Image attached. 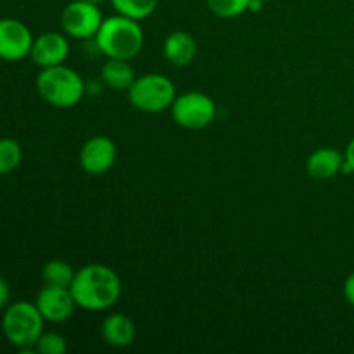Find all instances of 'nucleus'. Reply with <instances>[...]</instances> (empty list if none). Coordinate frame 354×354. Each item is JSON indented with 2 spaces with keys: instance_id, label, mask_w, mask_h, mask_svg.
I'll list each match as a JSON object with an SVG mask.
<instances>
[{
  "instance_id": "obj_14",
  "label": "nucleus",
  "mask_w": 354,
  "mask_h": 354,
  "mask_svg": "<svg viewBox=\"0 0 354 354\" xmlns=\"http://www.w3.org/2000/svg\"><path fill=\"white\" fill-rule=\"evenodd\" d=\"M102 339L113 348H128L135 342L137 328L135 324L123 313L107 315L102 322Z\"/></svg>"
},
{
  "instance_id": "obj_17",
  "label": "nucleus",
  "mask_w": 354,
  "mask_h": 354,
  "mask_svg": "<svg viewBox=\"0 0 354 354\" xmlns=\"http://www.w3.org/2000/svg\"><path fill=\"white\" fill-rule=\"evenodd\" d=\"M116 14L142 21L158 9L159 0H111Z\"/></svg>"
},
{
  "instance_id": "obj_21",
  "label": "nucleus",
  "mask_w": 354,
  "mask_h": 354,
  "mask_svg": "<svg viewBox=\"0 0 354 354\" xmlns=\"http://www.w3.org/2000/svg\"><path fill=\"white\" fill-rule=\"evenodd\" d=\"M342 292H344L346 301H348V303L354 308V272L351 275H348V279H346L344 287H342Z\"/></svg>"
},
{
  "instance_id": "obj_4",
  "label": "nucleus",
  "mask_w": 354,
  "mask_h": 354,
  "mask_svg": "<svg viewBox=\"0 0 354 354\" xmlns=\"http://www.w3.org/2000/svg\"><path fill=\"white\" fill-rule=\"evenodd\" d=\"M45 318L38 311L37 304L17 301L10 304L2 318V330L7 341L23 351L35 348L44 334Z\"/></svg>"
},
{
  "instance_id": "obj_19",
  "label": "nucleus",
  "mask_w": 354,
  "mask_h": 354,
  "mask_svg": "<svg viewBox=\"0 0 354 354\" xmlns=\"http://www.w3.org/2000/svg\"><path fill=\"white\" fill-rule=\"evenodd\" d=\"M207 7L214 16L221 19H234L244 14L249 7V0H206Z\"/></svg>"
},
{
  "instance_id": "obj_16",
  "label": "nucleus",
  "mask_w": 354,
  "mask_h": 354,
  "mask_svg": "<svg viewBox=\"0 0 354 354\" xmlns=\"http://www.w3.org/2000/svg\"><path fill=\"white\" fill-rule=\"evenodd\" d=\"M76 272L69 263L62 261V259H52L41 270V280L45 286L52 287H66L69 289L75 280Z\"/></svg>"
},
{
  "instance_id": "obj_18",
  "label": "nucleus",
  "mask_w": 354,
  "mask_h": 354,
  "mask_svg": "<svg viewBox=\"0 0 354 354\" xmlns=\"http://www.w3.org/2000/svg\"><path fill=\"white\" fill-rule=\"evenodd\" d=\"M23 159V149L14 138H0V176L12 173Z\"/></svg>"
},
{
  "instance_id": "obj_13",
  "label": "nucleus",
  "mask_w": 354,
  "mask_h": 354,
  "mask_svg": "<svg viewBox=\"0 0 354 354\" xmlns=\"http://www.w3.org/2000/svg\"><path fill=\"white\" fill-rule=\"evenodd\" d=\"M344 154L337 149L322 147L311 152L306 161V171L315 180H330L342 173Z\"/></svg>"
},
{
  "instance_id": "obj_12",
  "label": "nucleus",
  "mask_w": 354,
  "mask_h": 354,
  "mask_svg": "<svg viewBox=\"0 0 354 354\" xmlns=\"http://www.w3.org/2000/svg\"><path fill=\"white\" fill-rule=\"evenodd\" d=\"M162 54L171 66L185 68L192 64L197 55V44L189 31H173L162 44Z\"/></svg>"
},
{
  "instance_id": "obj_7",
  "label": "nucleus",
  "mask_w": 354,
  "mask_h": 354,
  "mask_svg": "<svg viewBox=\"0 0 354 354\" xmlns=\"http://www.w3.org/2000/svg\"><path fill=\"white\" fill-rule=\"evenodd\" d=\"M102 21L99 6L86 0H73L61 12L62 31L75 40L95 38Z\"/></svg>"
},
{
  "instance_id": "obj_1",
  "label": "nucleus",
  "mask_w": 354,
  "mask_h": 354,
  "mask_svg": "<svg viewBox=\"0 0 354 354\" xmlns=\"http://www.w3.org/2000/svg\"><path fill=\"white\" fill-rule=\"evenodd\" d=\"M78 308L86 311H104L113 308L121 297V279L113 268L100 263L78 270L71 287Z\"/></svg>"
},
{
  "instance_id": "obj_10",
  "label": "nucleus",
  "mask_w": 354,
  "mask_h": 354,
  "mask_svg": "<svg viewBox=\"0 0 354 354\" xmlns=\"http://www.w3.org/2000/svg\"><path fill=\"white\" fill-rule=\"evenodd\" d=\"M35 304H37L38 311L45 318V322H52V324L66 322L73 317L75 310L78 308L71 290L66 289V287L52 286H44V289L37 294Z\"/></svg>"
},
{
  "instance_id": "obj_25",
  "label": "nucleus",
  "mask_w": 354,
  "mask_h": 354,
  "mask_svg": "<svg viewBox=\"0 0 354 354\" xmlns=\"http://www.w3.org/2000/svg\"><path fill=\"white\" fill-rule=\"evenodd\" d=\"M86 2H92V3H97V6H99V3L106 2V0H86Z\"/></svg>"
},
{
  "instance_id": "obj_22",
  "label": "nucleus",
  "mask_w": 354,
  "mask_h": 354,
  "mask_svg": "<svg viewBox=\"0 0 354 354\" xmlns=\"http://www.w3.org/2000/svg\"><path fill=\"white\" fill-rule=\"evenodd\" d=\"M9 297H10L9 286H7L6 280L0 277V311L7 306V303H9Z\"/></svg>"
},
{
  "instance_id": "obj_20",
  "label": "nucleus",
  "mask_w": 354,
  "mask_h": 354,
  "mask_svg": "<svg viewBox=\"0 0 354 354\" xmlns=\"http://www.w3.org/2000/svg\"><path fill=\"white\" fill-rule=\"evenodd\" d=\"M35 349L40 354H64L68 351V344H66V339L57 332H44Z\"/></svg>"
},
{
  "instance_id": "obj_23",
  "label": "nucleus",
  "mask_w": 354,
  "mask_h": 354,
  "mask_svg": "<svg viewBox=\"0 0 354 354\" xmlns=\"http://www.w3.org/2000/svg\"><path fill=\"white\" fill-rule=\"evenodd\" d=\"M344 158H346V162L349 165V168H351V171L354 173V137L351 138V142L348 144V147H346Z\"/></svg>"
},
{
  "instance_id": "obj_15",
  "label": "nucleus",
  "mask_w": 354,
  "mask_h": 354,
  "mask_svg": "<svg viewBox=\"0 0 354 354\" xmlns=\"http://www.w3.org/2000/svg\"><path fill=\"white\" fill-rule=\"evenodd\" d=\"M100 78H102L104 85L109 88L118 90V92H128L131 83L135 82V71L131 68L130 61L124 59H107L104 62L102 69H100Z\"/></svg>"
},
{
  "instance_id": "obj_11",
  "label": "nucleus",
  "mask_w": 354,
  "mask_h": 354,
  "mask_svg": "<svg viewBox=\"0 0 354 354\" xmlns=\"http://www.w3.org/2000/svg\"><path fill=\"white\" fill-rule=\"evenodd\" d=\"M68 55L69 41L66 38V33L62 35L55 33V31H48V33H44L38 38H35L30 52L31 61L41 69L64 64Z\"/></svg>"
},
{
  "instance_id": "obj_2",
  "label": "nucleus",
  "mask_w": 354,
  "mask_h": 354,
  "mask_svg": "<svg viewBox=\"0 0 354 354\" xmlns=\"http://www.w3.org/2000/svg\"><path fill=\"white\" fill-rule=\"evenodd\" d=\"M95 44L107 59L130 61L144 47V30L137 19L116 14L102 21L95 35Z\"/></svg>"
},
{
  "instance_id": "obj_6",
  "label": "nucleus",
  "mask_w": 354,
  "mask_h": 354,
  "mask_svg": "<svg viewBox=\"0 0 354 354\" xmlns=\"http://www.w3.org/2000/svg\"><path fill=\"white\" fill-rule=\"evenodd\" d=\"M171 118L178 127L185 130H203L213 123L216 116V104L203 92H185L176 95L169 107Z\"/></svg>"
},
{
  "instance_id": "obj_24",
  "label": "nucleus",
  "mask_w": 354,
  "mask_h": 354,
  "mask_svg": "<svg viewBox=\"0 0 354 354\" xmlns=\"http://www.w3.org/2000/svg\"><path fill=\"white\" fill-rule=\"evenodd\" d=\"M263 0H249V7L248 10L249 12H258V10L263 9Z\"/></svg>"
},
{
  "instance_id": "obj_8",
  "label": "nucleus",
  "mask_w": 354,
  "mask_h": 354,
  "mask_svg": "<svg viewBox=\"0 0 354 354\" xmlns=\"http://www.w3.org/2000/svg\"><path fill=\"white\" fill-rule=\"evenodd\" d=\"M116 158V144L109 137L95 135L83 144L80 151V166L86 175L100 176L113 168Z\"/></svg>"
},
{
  "instance_id": "obj_3",
  "label": "nucleus",
  "mask_w": 354,
  "mask_h": 354,
  "mask_svg": "<svg viewBox=\"0 0 354 354\" xmlns=\"http://www.w3.org/2000/svg\"><path fill=\"white\" fill-rule=\"evenodd\" d=\"M37 92L48 106L69 109L82 102L86 85L75 69L59 64L41 69L37 76Z\"/></svg>"
},
{
  "instance_id": "obj_26",
  "label": "nucleus",
  "mask_w": 354,
  "mask_h": 354,
  "mask_svg": "<svg viewBox=\"0 0 354 354\" xmlns=\"http://www.w3.org/2000/svg\"><path fill=\"white\" fill-rule=\"evenodd\" d=\"M263 2H268V0H263Z\"/></svg>"
},
{
  "instance_id": "obj_9",
  "label": "nucleus",
  "mask_w": 354,
  "mask_h": 354,
  "mask_svg": "<svg viewBox=\"0 0 354 354\" xmlns=\"http://www.w3.org/2000/svg\"><path fill=\"white\" fill-rule=\"evenodd\" d=\"M33 40L30 28L23 21L12 17L0 19V59L3 61L24 59L30 55Z\"/></svg>"
},
{
  "instance_id": "obj_5",
  "label": "nucleus",
  "mask_w": 354,
  "mask_h": 354,
  "mask_svg": "<svg viewBox=\"0 0 354 354\" xmlns=\"http://www.w3.org/2000/svg\"><path fill=\"white\" fill-rule=\"evenodd\" d=\"M127 93L128 100L135 109L151 114L169 109L178 95L175 83L168 76L159 75V73L137 76Z\"/></svg>"
}]
</instances>
